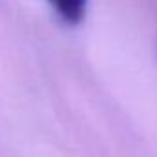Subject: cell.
<instances>
[{
    "mask_svg": "<svg viewBox=\"0 0 157 157\" xmlns=\"http://www.w3.org/2000/svg\"><path fill=\"white\" fill-rule=\"evenodd\" d=\"M57 17L67 24H80L85 19L89 0H46Z\"/></svg>",
    "mask_w": 157,
    "mask_h": 157,
    "instance_id": "cell-1",
    "label": "cell"
}]
</instances>
